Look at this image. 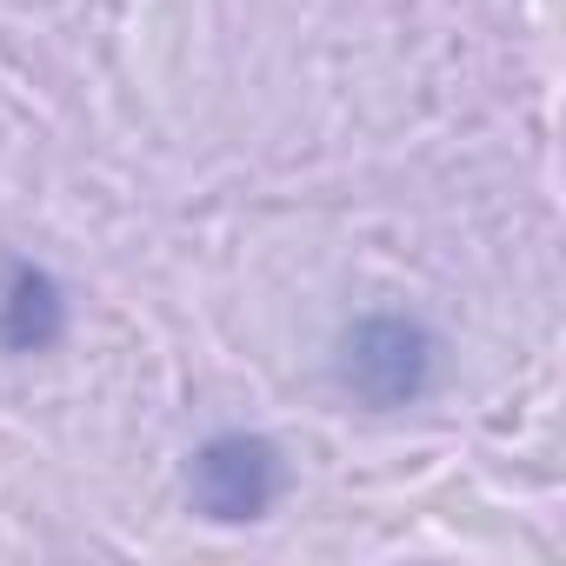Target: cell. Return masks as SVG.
Wrapping results in <instances>:
<instances>
[{
    "label": "cell",
    "instance_id": "cell-3",
    "mask_svg": "<svg viewBox=\"0 0 566 566\" xmlns=\"http://www.w3.org/2000/svg\"><path fill=\"white\" fill-rule=\"evenodd\" d=\"M61 334H67L61 280L34 260H8V280H0V347L8 354H48Z\"/></svg>",
    "mask_w": 566,
    "mask_h": 566
},
{
    "label": "cell",
    "instance_id": "cell-1",
    "mask_svg": "<svg viewBox=\"0 0 566 566\" xmlns=\"http://www.w3.org/2000/svg\"><path fill=\"white\" fill-rule=\"evenodd\" d=\"M433 374H440V334L413 314H367L340 334L334 380L374 413L413 407L433 387Z\"/></svg>",
    "mask_w": 566,
    "mask_h": 566
},
{
    "label": "cell",
    "instance_id": "cell-2",
    "mask_svg": "<svg viewBox=\"0 0 566 566\" xmlns=\"http://www.w3.org/2000/svg\"><path fill=\"white\" fill-rule=\"evenodd\" d=\"M280 480H287V467L266 433H213L187 460V506L213 526H247L273 513Z\"/></svg>",
    "mask_w": 566,
    "mask_h": 566
}]
</instances>
